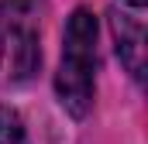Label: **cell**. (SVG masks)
<instances>
[{"label": "cell", "instance_id": "3", "mask_svg": "<svg viewBox=\"0 0 148 144\" xmlns=\"http://www.w3.org/2000/svg\"><path fill=\"white\" fill-rule=\"evenodd\" d=\"M14 41V55H17V62H14V75L17 79H24V75H31V69L38 65V45H35V35L31 31H21V35H10Z\"/></svg>", "mask_w": 148, "mask_h": 144}, {"label": "cell", "instance_id": "2", "mask_svg": "<svg viewBox=\"0 0 148 144\" xmlns=\"http://www.w3.org/2000/svg\"><path fill=\"white\" fill-rule=\"evenodd\" d=\"M110 31H114L117 55H121L124 69L141 82L145 79V24L138 17H127L117 10V14H110Z\"/></svg>", "mask_w": 148, "mask_h": 144}, {"label": "cell", "instance_id": "1", "mask_svg": "<svg viewBox=\"0 0 148 144\" xmlns=\"http://www.w3.org/2000/svg\"><path fill=\"white\" fill-rule=\"evenodd\" d=\"M93 72H97V17L90 10H73L66 38H62V62L55 75V93L66 113L76 120L93 107Z\"/></svg>", "mask_w": 148, "mask_h": 144}, {"label": "cell", "instance_id": "4", "mask_svg": "<svg viewBox=\"0 0 148 144\" xmlns=\"http://www.w3.org/2000/svg\"><path fill=\"white\" fill-rule=\"evenodd\" d=\"M0 144H24V124L10 107H0Z\"/></svg>", "mask_w": 148, "mask_h": 144}, {"label": "cell", "instance_id": "5", "mask_svg": "<svg viewBox=\"0 0 148 144\" xmlns=\"http://www.w3.org/2000/svg\"><path fill=\"white\" fill-rule=\"evenodd\" d=\"M127 3H131V7H138V10H141V7H145L148 0H127Z\"/></svg>", "mask_w": 148, "mask_h": 144}, {"label": "cell", "instance_id": "6", "mask_svg": "<svg viewBox=\"0 0 148 144\" xmlns=\"http://www.w3.org/2000/svg\"><path fill=\"white\" fill-rule=\"evenodd\" d=\"M0 58H3V31H0Z\"/></svg>", "mask_w": 148, "mask_h": 144}]
</instances>
